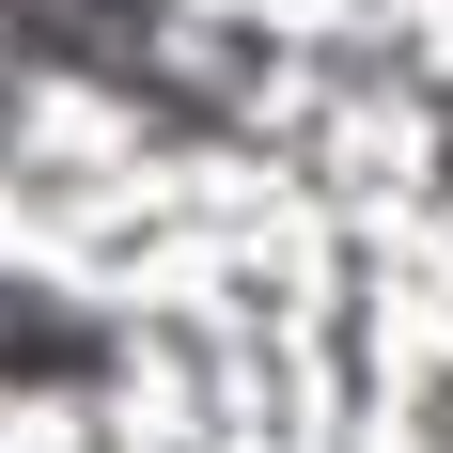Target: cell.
I'll return each instance as SVG.
<instances>
[{"instance_id":"6da1fadb","label":"cell","mask_w":453,"mask_h":453,"mask_svg":"<svg viewBox=\"0 0 453 453\" xmlns=\"http://www.w3.org/2000/svg\"><path fill=\"white\" fill-rule=\"evenodd\" d=\"M0 360H32V375H79V360H94V328H47L32 297H0Z\"/></svg>"}]
</instances>
